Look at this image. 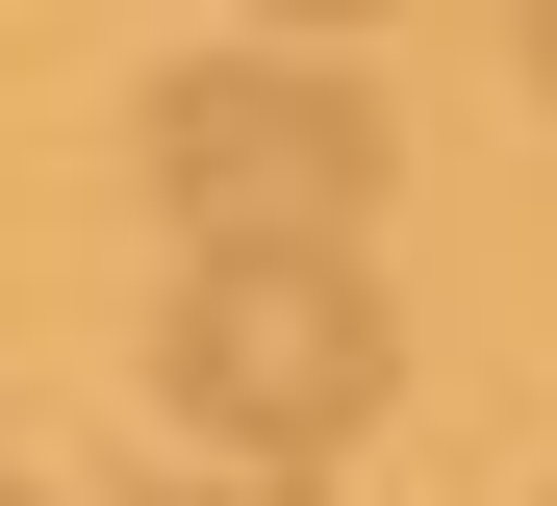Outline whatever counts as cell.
Segmentation results:
<instances>
[{"instance_id": "1", "label": "cell", "mask_w": 557, "mask_h": 506, "mask_svg": "<svg viewBox=\"0 0 557 506\" xmlns=\"http://www.w3.org/2000/svg\"><path fill=\"white\" fill-rule=\"evenodd\" d=\"M381 380H406V330H381V279H355V254H203V279H177V330H152V405H177V431H228L253 481L355 456V431H381Z\"/></svg>"}, {"instance_id": "2", "label": "cell", "mask_w": 557, "mask_h": 506, "mask_svg": "<svg viewBox=\"0 0 557 506\" xmlns=\"http://www.w3.org/2000/svg\"><path fill=\"white\" fill-rule=\"evenodd\" d=\"M381 101H355L330 51H177L152 76V202L203 254H355V202H381Z\"/></svg>"}, {"instance_id": "3", "label": "cell", "mask_w": 557, "mask_h": 506, "mask_svg": "<svg viewBox=\"0 0 557 506\" xmlns=\"http://www.w3.org/2000/svg\"><path fill=\"white\" fill-rule=\"evenodd\" d=\"M253 26H278V51H330V26H381V0H253Z\"/></svg>"}, {"instance_id": "4", "label": "cell", "mask_w": 557, "mask_h": 506, "mask_svg": "<svg viewBox=\"0 0 557 506\" xmlns=\"http://www.w3.org/2000/svg\"><path fill=\"white\" fill-rule=\"evenodd\" d=\"M203 506H305V481H203Z\"/></svg>"}, {"instance_id": "5", "label": "cell", "mask_w": 557, "mask_h": 506, "mask_svg": "<svg viewBox=\"0 0 557 506\" xmlns=\"http://www.w3.org/2000/svg\"><path fill=\"white\" fill-rule=\"evenodd\" d=\"M532 101H557V0H532Z\"/></svg>"}, {"instance_id": "6", "label": "cell", "mask_w": 557, "mask_h": 506, "mask_svg": "<svg viewBox=\"0 0 557 506\" xmlns=\"http://www.w3.org/2000/svg\"><path fill=\"white\" fill-rule=\"evenodd\" d=\"M0 506H26V481H0Z\"/></svg>"}]
</instances>
